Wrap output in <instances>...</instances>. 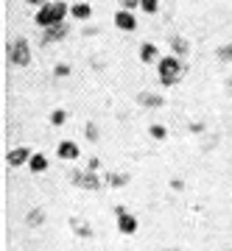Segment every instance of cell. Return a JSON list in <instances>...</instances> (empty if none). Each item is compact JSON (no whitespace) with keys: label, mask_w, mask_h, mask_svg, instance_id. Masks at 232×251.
Instances as JSON below:
<instances>
[{"label":"cell","mask_w":232,"mask_h":251,"mask_svg":"<svg viewBox=\"0 0 232 251\" xmlns=\"http://www.w3.org/2000/svg\"><path fill=\"white\" fill-rule=\"evenodd\" d=\"M137 103H140V106H162V95H157V92H140V95H137Z\"/></svg>","instance_id":"obj_12"},{"label":"cell","mask_w":232,"mask_h":251,"mask_svg":"<svg viewBox=\"0 0 232 251\" xmlns=\"http://www.w3.org/2000/svg\"><path fill=\"white\" fill-rule=\"evenodd\" d=\"M70 14L76 20H89V14H92V6L89 3H73L70 6Z\"/></svg>","instance_id":"obj_14"},{"label":"cell","mask_w":232,"mask_h":251,"mask_svg":"<svg viewBox=\"0 0 232 251\" xmlns=\"http://www.w3.org/2000/svg\"><path fill=\"white\" fill-rule=\"evenodd\" d=\"M227 251H232V249H227Z\"/></svg>","instance_id":"obj_26"},{"label":"cell","mask_w":232,"mask_h":251,"mask_svg":"<svg viewBox=\"0 0 232 251\" xmlns=\"http://www.w3.org/2000/svg\"><path fill=\"white\" fill-rule=\"evenodd\" d=\"M73 229H76L81 237H92V229H89V226H84V224H79V221H73Z\"/></svg>","instance_id":"obj_23"},{"label":"cell","mask_w":232,"mask_h":251,"mask_svg":"<svg viewBox=\"0 0 232 251\" xmlns=\"http://www.w3.org/2000/svg\"><path fill=\"white\" fill-rule=\"evenodd\" d=\"M168 42H171V50H174V56H179V59H182V56H188L190 45H188V39H185V36H171Z\"/></svg>","instance_id":"obj_11"},{"label":"cell","mask_w":232,"mask_h":251,"mask_svg":"<svg viewBox=\"0 0 232 251\" xmlns=\"http://www.w3.org/2000/svg\"><path fill=\"white\" fill-rule=\"evenodd\" d=\"M26 221H28V226H39V224L45 221V212L39 209V206H36V209H31V212H28Z\"/></svg>","instance_id":"obj_16"},{"label":"cell","mask_w":232,"mask_h":251,"mask_svg":"<svg viewBox=\"0 0 232 251\" xmlns=\"http://www.w3.org/2000/svg\"><path fill=\"white\" fill-rule=\"evenodd\" d=\"M79 153H81V148L73 143V140H62L59 148H56V156H59V159H67V162L79 159Z\"/></svg>","instance_id":"obj_9"},{"label":"cell","mask_w":232,"mask_h":251,"mask_svg":"<svg viewBox=\"0 0 232 251\" xmlns=\"http://www.w3.org/2000/svg\"><path fill=\"white\" fill-rule=\"evenodd\" d=\"M70 14V6L64 0H48L45 6H39V11L34 14V23L39 28H51V25H59L64 23V17Z\"/></svg>","instance_id":"obj_1"},{"label":"cell","mask_w":232,"mask_h":251,"mask_svg":"<svg viewBox=\"0 0 232 251\" xmlns=\"http://www.w3.org/2000/svg\"><path fill=\"white\" fill-rule=\"evenodd\" d=\"M64 120H67V112H64V109L51 112V123H54V126H64Z\"/></svg>","instance_id":"obj_20"},{"label":"cell","mask_w":232,"mask_h":251,"mask_svg":"<svg viewBox=\"0 0 232 251\" xmlns=\"http://www.w3.org/2000/svg\"><path fill=\"white\" fill-rule=\"evenodd\" d=\"M182 73H185V67H182V59L179 56H162L160 62H157V75H160V84L162 87H174L179 78H182Z\"/></svg>","instance_id":"obj_2"},{"label":"cell","mask_w":232,"mask_h":251,"mask_svg":"<svg viewBox=\"0 0 232 251\" xmlns=\"http://www.w3.org/2000/svg\"><path fill=\"white\" fill-rule=\"evenodd\" d=\"M154 59H157V62L162 59L160 50H157V45H154V42H143V48H140V62L154 64Z\"/></svg>","instance_id":"obj_10"},{"label":"cell","mask_w":232,"mask_h":251,"mask_svg":"<svg viewBox=\"0 0 232 251\" xmlns=\"http://www.w3.org/2000/svg\"><path fill=\"white\" fill-rule=\"evenodd\" d=\"M215 53H218V59H221V62H232V42H230V45H221Z\"/></svg>","instance_id":"obj_21"},{"label":"cell","mask_w":232,"mask_h":251,"mask_svg":"<svg viewBox=\"0 0 232 251\" xmlns=\"http://www.w3.org/2000/svg\"><path fill=\"white\" fill-rule=\"evenodd\" d=\"M26 3H31V6H45L48 0H26Z\"/></svg>","instance_id":"obj_25"},{"label":"cell","mask_w":232,"mask_h":251,"mask_svg":"<svg viewBox=\"0 0 232 251\" xmlns=\"http://www.w3.org/2000/svg\"><path fill=\"white\" fill-rule=\"evenodd\" d=\"M148 134H151L154 140H165V137H168V128H165V126H160V123H154L151 128H148Z\"/></svg>","instance_id":"obj_17"},{"label":"cell","mask_w":232,"mask_h":251,"mask_svg":"<svg viewBox=\"0 0 232 251\" xmlns=\"http://www.w3.org/2000/svg\"><path fill=\"white\" fill-rule=\"evenodd\" d=\"M140 9H143L145 14H157V9H160V0H140Z\"/></svg>","instance_id":"obj_18"},{"label":"cell","mask_w":232,"mask_h":251,"mask_svg":"<svg viewBox=\"0 0 232 251\" xmlns=\"http://www.w3.org/2000/svg\"><path fill=\"white\" fill-rule=\"evenodd\" d=\"M54 75H56V78H67V75H70V64H56Z\"/></svg>","instance_id":"obj_22"},{"label":"cell","mask_w":232,"mask_h":251,"mask_svg":"<svg viewBox=\"0 0 232 251\" xmlns=\"http://www.w3.org/2000/svg\"><path fill=\"white\" fill-rule=\"evenodd\" d=\"M84 137H87L89 143H95V140H98V126H95V123H87V126H84Z\"/></svg>","instance_id":"obj_19"},{"label":"cell","mask_w":232,"mask_h":251,"mask_svg":"<svg viewBox=\"0 0 232 251\" xmlns=\"http://www.w3.org/2000/svg\"><path fill=\"white\" fill-rule=\"evenodd\" d=\"M67 36V25L59 23V25H51V28H42V45H51V42H62Z\"/></svg>","instance_id":"obj_8"},{"label":"cell","mask_w":232,"mask_h":251,"mask_svg":"<svg viewBox=\"0 0 232 251\" xmlns=\"http://www.w3.org/2000/svg\"><path fill=\"white\" fill-rule=\"evenodd\" d=\"M6 59H9V64H14V67L31 64V45H28V39H23V36L11 39L9 50H6Z\"/></svg>","instance_id":"obj_3"},{"label":"cell","mask_w":232,"mask_h":251,"mask_svg":"<svg viewBox=\"0 0 232 251\" xmlns=\"http://www.w3.org/2000/svg\"><path fill=\"white\" fill-rule=\"evenodd\" d=\"M115 212H117V232H120V234H129V237H132V234L137 232V226H140V224H137V218H134L132 212H126L123 206H117Z\"/></svg>","instance_id":"obj_5"},{"label":"cell","mask_w":232,"mask_h":251,"mask_svg":"<svg viewBox=\"0 0 232 251\" xmlns=\"http://www.w3.org/2000/svg\"><path fill=\"white\" fill-rule=\"evenodd\" d=\"M120 3H123V9H126V11L140 9V0H120Z\"/></svg>","instance_id":"obj_24"},{"label":"cell","mask_w":232,"mask_h":251,"mask_svg":"<svg viewBox=\"0 0 232 251\" xmlns=\"http://www.w3.org/2000/svg\"><path fill=\"white\" fill-rule=\"evenodd\" d=\"M31 148H11L9 153H6V162H9L11 168H23V165H28L31 162Z\"/></svg>","instance_id":"obj_6"},{"label":"cell","mask_w":232,"mask_h":251,"mask_svg":"<svg viewBox=\"0 0 232 251\" xmlns=\"http://www.w3.org/2000/svg\"><path fill=\"white\" fill-rule=\"evenodd\" d=\"M115 28L117 31H129V34H132V31H137V17H134L132 11L120 9L115 14Z\"/></svg>","instance_id":"obj_7"},{"label":"cell","mask_w":232,"mask_h":251,"mask_svg":"<svg viewBox=\"0 0 232 251\" xmlns=\"http://www.w3.org/2000/svg\"><path fill=\"white\" fill-rule=\"evenodd\" d=\"M126 181H129L126 173H107V184L109 187H123Z\"/></svg>","instance_id":"obj_15"},{"label":"cell","mask_w":232,"mask_h":251,"mask_svg":"<svg viewBox=\"0 0 232 251\" xmlns=\"http://www.w3.org/2000/svg\"><path fill=\"white\" fill-rule=\"evenodd\" d=\"M70 181L81 190H89V193L101 190V179L95 176V171H70Z\"/></svg>","instance_id":"obj_4"},{"label":"cell","mask_w":232,"mask_h":251,"mask_svg":"<svg viewBox=\"0 0 232 251\" xmlns=\"http://www.w3.org/2000/svg\"><path fill=\"white\" fill-rule=\"evenodd\" d=\"M28 171L31 173H45L48 171V156H45V153H34L31 162H28Z\"/></svg>","instance_id":"obj_13"}]
</instances>
